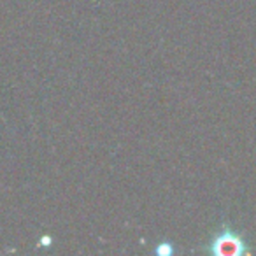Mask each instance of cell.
<instances>
[{
	"instance_id": "cell-1",
	"label": "cell",
	"mask_w": 256,
	"mask_h": 256,
	"mask_svg": "<svg viewBox=\"0 0 256 256\" xmlns=\"http://www.w3.org/2000/svg\"><path fill=\"white\" fill-rule=\"evenodd\" d=\"M206 251L216 256H244L249 252V248L240 234L230 226H223L209 240Z\"/></svg>"
}]
</instances>
